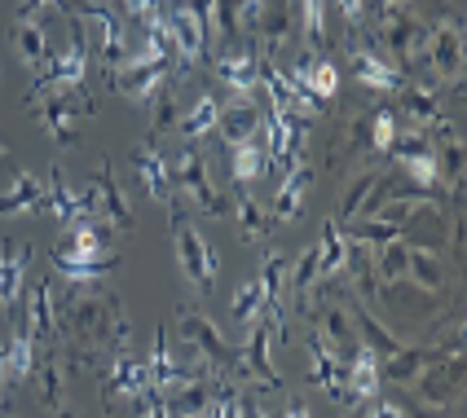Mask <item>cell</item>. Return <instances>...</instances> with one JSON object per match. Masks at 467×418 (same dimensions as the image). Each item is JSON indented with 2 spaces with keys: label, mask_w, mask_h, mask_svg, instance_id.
<instances>
[{
  "label": "cell",
  "mask_w": 467,
  "mask_h": 418,
  "mask_svg": "<svg viewBox=\"0 0 467 418\" xmlns=\"http://www.w3.org/2000/svg\"><path fill=\"white\" fill-rule=\"evenodd\" d=\"M49 269L71 278V282H102V278H110L119 269V256H110V238H106L102 225L76 220V225H67Z\"/></svg>",
  "instance_id": "6da1fadb"
},
{
  "label": "cell",
  "mask_w": 467,
  "mask_h": 418,
  "mask_svg": "<svg viewBox=\"0 0 467 418\" xmlns=\"http://www.w3.org/2000/svg\"><path fill=\"white\" fill-rule=\"evenodd\" d=\"M375 36H379V45L389 49L392 66H397L401 76H410V71H423L428 23L419 18L410 5H401V9H389L384 18H375Z\"/></svg>",
  "instance_id": "7a4b0ae2"
},
{
  "label": "cell",
  "mask_w": 467,
  "mask_h": 418,
  "mask_svg": "<svg viewBox=\"0 0 467 418\" xmlns=\"http://www.w3.org/2000/svg\"><path fill=\"white\" fill-rule=\"evenodd\" d=\"M168 163H172V189H182L199 216H212V220H216V216L230 211V194L212 181L208 155H203L199 146H182V155L168 158Z\"/></svg>",
  "instance_id": "3957f363"
},
{
  "label": "cell",
  "mask_w": 467,
  "mask_h": 418,
  "mask_svg": "<svg viewBox=\"0 0 467 418\" xmlns=\"http://www.w3.org/2000/svg\"><path fill=\"white\" fill-rule=\"evenodd\" d=\"M172 251H177V264H182L185 282L208 295L212 282L221 278V256H216V247L203 238V229H199L194 220H185L182 208H172Z\"/></svg>",
  "instance_id": "277c9868"
},
{
  "label": "cell",
  "mask_w": 467,
  "mask_h": 418,
  "mask_svg": "<svg viewBox=\"0 0 467 418\" xmlns=\"http://www.w3.org/2000/svg\"><path fill=\"white\" fill-rule=\"evenodd\" d=\"M358 321H362V340L370 343V352H375V362H379L384 383H415L419 374L432 366V352H428V348L392 340L389 331H384L379 321H370L366 313H358Z\"/></svg>",
  "instance_id": "5b68a950"
},
{
  "label": "cell",
  "mask_w": 467,
  "mask_h": 418,
  "mask_svg": "<svg viewBox=\"0 0 467 418\" xmlns=\"http://www.w3.org/2000/svg\"><path fill=\"white\" fill-rule=\"evenodd\" d=\"M182 340L190 352H199V366H203V374H208L212 383H225L234 370V348L230 340L221 335V326L212 321L208 313H199V309H182Z\"/></svg>",
  "instance_id": "8992f818"
},
{
  "label": "cell",
  "mask_w": 467,
  "mask_h": 418,
  "mask_svg": "<svg viewBox=\"0 0 467 418\" xmlns=\"http://www.w3.org/2000/svg\"><path fill=\"white\" fill-rule=\"evenodd\" d=\"M79 203H84V220H93L102 229H132V211L124 199V185L115 177V163L98 168V177L79 189Z\"/></svg>",
  "instance_id": "52a82bcc"
},
{
  "label": "cell",
  "mask_w": 467,
  "mask_h": 418,
  "mask_svg": "<svg viewBox=\"0 0 467 418\" xmlns=\"http://www.w3.org/2000/svg\"><path fill=\"white\" fill-rule=\"evenodd\" d=\"M423 71L432 84H459L463 79V23L454 14H445L428 26V49H423Z\"/></svg>",
  "instance_id": "ba28073f"
},
{
  "label": "cell",
  "mask_w": 467,
  "mask_h": 418,
  "mask_svg": "<svg viewBox=\"0 0 467 418\" xmlns=\"http://www.w3.org/2000/svg\"><path fill=\"white\" fill-rule=\"evenodd\" d=\"M119 71H124V76L110 79V88H115V93H124V97L137 102V106H150L159 97V88H168V84H172V62H163V57L150 53L146 45H141L137 53H129Z\"/></svg>",
  "instance_id": "9c48e42d"
},
{
  "label": "cell",
  "mask_w": 467,
  "mask_h": 418,
  "mask_svg": "<svg viewBox=\"0 0 467 418\" xmlns=\"http://www.w3.org/2000/svg\"><path fill=\"white\" fill-rule=\"evenodd\" d=\"M389 155L397 158V168L406 172L410 189H419V194H432V199L450 194V189H445V181H441V168H437L432 137H428V132H410V128H406V137H397V146H392Z\"/></svg>",
  "instance_id": "30bf717a"
},
{
  "label": "cell",
  "mask_w": 467,
  "mask_h": 418,
  "mask_svg": "<svg viewBox=\"0 0 467 418\" xmlns=\"http://www.w3.org/2000/svg\"><path fill=\"white\" fill-rule=\"evenodd\" d=\"M76 18L79 23L98 26V57H102L106 79H115L119 76V66H124V57H129V36H124L119 9H110V5H102V0H79Z\"/></svg>",
  "instance_id": "8fae6325"
},
{
  "label": "cell",
  "mask_w": 467,
  "mask_h": 418,
  "mask_svg": "<svg viewBox=\"0 0 467 418\" xmlns=\"http://www.w3.org/2000/svg\"><path fill=\"white\" fill-rule=\"evenodd\" d=\"M269 343H274V321L260 317L252 321V335L243 343V352H234V379H247V383H260L265 393L283 388V374L274 370V357H269Z\"/></svg>",
  "instance_id": "7c38bea8"
},
{
  "label": "cell",
  "mask_w": 467,
  "mask_h": 418,
  "mask_svg": "<svg viewBox=\"0 0 467 418\" xmlns=\"http://www.w3.org/2000/svg\"><path fill=\"white\" fill-rule=\"evenodd\" d=\"M88 115H93V106L84 102L79 93H45V97H36V119L57 146H76L79 124Z\"/></svg>",
  "instance_id": "4fadbf2b"
},
{
  "label": "cell",
  "mask_w": 467,
  "mask_h": 418,
  "mask_svg": "<svg viewBox=\"0 0 467 418\" xmlns=\"http://www.w3.org/2000/svg\"><path fill=\"white\" fill-rule=\"evenodd\" d=\"M168 23H172V40H177V62L182 66H199L208 57V18L199 0H172L168 5Z\"/></svg>",
  "instance_id": "5bb4252c"
},
{
  "label": "cell",
  "mask_w": 467,
  "mask_h": 418,
  "mask_svg": "<svg viewBox=\"0 0 467 418\" xmlns=\"http://www.w3.org/2000/svg\"><path fill=\"white\" fill-rule=\"evenodd\" d=\"M84 84H88V49H84V36H79V23H76L71 45L53 57L45 76L36 79V88H31V102H36V97H45V93H79Z\"/></svg>",
  "instance_id": "9a60e30c"
},
{
  "label": "cell",
  "mask_w": 467,
  "mask_h": 418,
  "mask_svg": "<svg viewBox=\"0 0 467 418\" xmlns=\"http://www.w3.org/2000/svg\"><path fill=\"white\" fill-rule=\"evenodd\" d=\"M397 106H401V110H392V115L406 119L410 132H432L437 124H445V93L432 79H406Z\"/></svg>",
  "instance_id": "2e32d148"
},
{
  "label": "cell",
  "mask_w": 467,
  "mask_h": 418,
  "mask_svg": "<svg viewBox=\"0 0 467 418\" xmlns=\"http://www.w3.org/2000/svg\"><path fill=\"white\" fill-rule=\"evenodd\" d=\"M132 172L141 177V185H146V199H150V203H163L168 211L177 208V189H172V163H168V155L159 150L155 137H150V141H141V146L132 150Z\"/></svg>",
  "instance_id": "e0dca14e"
},
{
  "label": "cell",
  "mask_w": 467,
  "mask_h": 418,
  "mask_svg": "<svg viewBox=\"0 0 467 418\" xmlns=\"http://www.w3.org/2000/svg\"><path fill=\"white\" fill-rule=\"evenodd\" d=\"M102 393H106V410H115L119 401L132 405L141 393H150V374H146V362L129 357V348L110 352V370L102 379Z\"/></svg>",
  "instance_id": "ac0fdd59"
},
{
  "label": "cell",
  "mask_w": 467,
  "mask_h": 418,
  "mask_svg": "<svg viewBox=\"0 0 467 418\" xmlns=\"http://www.w3.org/2000/svg\"><path fill=\"white\" fill-rule=\"evenodd\" d=\"M309 189H313V163L309 158L286 163V177H283V185H278V194H274V203H269V220H274V225H296V220L305 216Z\"/></svg>",
  "instance_id": "d6986e66"
},
{
  "label": "cell",
  "mask_w": 467,
  "mask_h": 418,
  "mask_svg": "<svg viewBox=\"0 0 467 418\" xmlns=\"http://www.w3.org/2000/svg\"><path fill=\"white\" fill-rule=\"evenodd\" d=\"M26 269H31V247L5 238L0 242V309L14 317L26 295Z\"/></svg>",
  "instance_id": "ffe728a7"
},
{
  "label": "cell",
  "mask_w": 467,
  "mask_h": 418,
  "mask_svg": "<svg viewBox=\"0 0 467 418\" xmlns=\"http://www.w3.org/2000/svg\"><path fill=\"white\" fill-rule=\"evenodd\" d=\"M379 388H384L379 362H375L370 343L358 340L353 352H348V366H344V396H348V405H366V401L379 396Z\"/></svg>",
  "instance_id": "44dd1931"
},
{
  "label": "cell",
  "mask_w": 467,
  "mask_h": 418,
  "mask_svg": "<svg viewBox=\"0 0 467 418\" xmlns=\"http://www.w3.org/2000/svg\"><path fill=\"white\" fill-rule=\"evenodd\" d=\"M212 71L221 79V88H230V97H256L260 76H256V53L252 49H225L212 57Z\"/></svg>",
  "instance_id": "7402d4cb"
},
{
  "label": "cell",
  "mask_w": 467,
  "mask_h": 418,
  "mask_svg": "<svg viewBox=\"0 0 467 418\" xmlns=\"http://www.w3.org/2000/svg\"><path fill=\"white\" fill-rule=\"evenodd\" d=\"M0 216H49V185L18 168L9 177V189L0 194Z\"/></svg>",
  "instance_id": "603a6c76"
},
{
  "label": "cell",
  "mask_w": 467,
  "mask_h": 418,
  "mask_svg": "<svg viewBox=\"0 0 467 418\" xmlns=\"http://www.w3.org/2000/svg\"><path fill=\"white\" fill-rule=\"evenodd\" d=\"M348 66H353L358 84L375 88V93H401V84H406V76L392 66L389 57H379V53L366 49V45H348Z\"/></svg>",
  "instance_id": "cb8c5ba5"
},
{
  "label": "cell",
  "mask_w": 467,
  "mask_h": 418,
  "mask_svg": "<svg viewBox=\"0 0 467 418\" xmlns=\"http://www.w3.org/2000/svg\"><path fill=\"white\" fill-rule=\"evenodd\" d=\"M23 331L26 340L36 343V348H49L53 343V278L49 282H36V287L23 295Z\"/></svg>",
  "instance_id": "d4e9b609"
},
{
  "label": "cell",
  "mask_w": 467,
  "mask_h": 418,
  "mask_svg": "<svg viewBox=\"0 0 467 418\" xmlns=\"http://www.w3.org/2000/svg\"><path fill=\"white\" fill-rule=\"evenodd\" d=\"M14 53L23 57L26 71H36V79L49 71L53 49H49V36H45V23L31 18V14H18L14 18Z\"/></svg>",
  "instance_id": "484cf974"
},
{
  "label": "cell",
  "mask_w": 467,
  "mask_h": 418,
  "mask_svg": "<svg viewBox=\"0 0 467 418\" xmlns=\"http://www.w3.org/2000/svg\"><path fill=\"white\" fill-rule=\"evenodd\" d=\"M216 132L225 137V146L260 137V97H230V102H221Z\"/></svg>",
  "instance_id": "4316f807"
},
{
  "label": "cell",
  "mask_w": 467,
  "mask_h": 418,
  "mask_svg": "<svg viewBox=\"0 0 467 418\" xmlns=\"http://www.w3.org/2000/svg\"><path fill=\"white\" fill-rule=\"evenodd\" d=\"M286 36H291V0H265L260 5V18H256V36H252L260 49H265L260 57H278Z\"/></svg>",
  "instance_id": "83f0119b"
},
{
  "label": "cell",
  "mask_w": 467,
  "mask_h": 418,
  "mask_svg": "<svg viewBox=\"0 0 467 418\" xmlns=\"http://www.w3.org/2000/svg\"><path fill=\"white\" fill-rule=\"evenodd\" d=\"M230 216H234V225H238V234H243V242H260V238H269V229H274L269 208L260 203L247 185H238L230 194Z\"/></svg>",
  "instance_id": "f1b7e54d"
},
{
  "label": "cell",
  "mask_w": 467,
  "mask_h": 418,
  "mask_svg": "<svg viewBox=\"0 0 467 418\" xmlns=\"http://www.w3.org/2000/svg\"><path fill=\"white\" fill-rule=\"evenodd\" d=\"M286 76L296 79L313 102H331V97L339 93V66L336 62H327V57H300Z\"/></svg>",
  "instance_id": "f546056e"
},
{
  "label": "cell",
  "mask_w": 467,
  "mask_h": 418,
  "mask_svg": "<svg viewBox=\"0 0 467 418\" xmlns=\"http://www.w3.org/2000/svg\"><path fill=\"white\" fill-rule=\"evenodd\" d=\"M401 282H415L419 291L428 295H441L445 291V264L437 251L419 247V242H406V278Z\"/></svg>",
  "instance_id": "4dcf8cb0"
},
{
  "label": "cell",
  "mask_w": 467,
  "mask_h": 418,
  "mask_svg": "<svg viewBox=\"0 0 467 418\" xmlns=\"http://www.w3.org/2000/svg\"><path fill=\"white\" fill-rule=\"evenodd\" d=\"M348 264H353L348 234H344V225L327 220V225H322V238H317V273H322V282H327V278H339V273H348Z\"/></svg>",
  "instance_id": "1f68e13d"
},
{
  "label": "cell",
  "mask_w": 467,
  "mask_h": 418,
  "mask_svg": "<svg viewBox=\"0 0 467 418\" xmlns=\"http://www.w3.org/2000/svg\"><path fill=\"white\" fill-rule=\"evenodd\" d=\"M146 374H150V388H155V393H168V388H177V383H185V379L194 374L190 366H182V362L172 357L168 331L155 335V348H150V357H146Z\"/></svg>",
  "instance_id": "d6a6232c"
},
{
  "label": "cell",
  "mask_w": 467,
  "mask_h": 418,
  "mask_svg": "<svg viewBox=\"0 0 467 418\" xmlns=\"http://www.w3.org/2000/svg\"><path fill=\"white\" fill-rule=\"evenodd\" d=\"M216 119H221V97L216 93H199L194 106H185V115L177 119V132H182L185 146H199L203 137L216 132Z\"/></svg>",
  "instance_id": "836d02e7"
},
{
  "label": "cell",
  "mask_w": 467,
  "mask_h": 418,
  "mask_svg": "<svg viewBox=\"0 0 467 418\" xmlns=\"http://www.w3.org/2000/svg\"><path fill=\"white\" fill-rule=\"evenodd\" d=\"M230 172H234V185H252L256 177L269 172V155H265L260 137H252V141H234L230 146Z\"/></svg>",
  "instance_id": "e575fe53"
},
{
  "label": "cell",
  "mask_w": 467,
  "mask_h": 418,
  "mask_svg": "<svg viewBox=\"0 0 467 418\" xmlns=\"http://www.w3.org/2000/svg\"><path fill=\"white\" fill-rule=\"evenodd\" d=\"M31 379L40 383L45 405H57V410H62V401H67V366H62V357H57V352H36Z\"/></svg>",
  "instance_id": "d590c367"
},
{
  "label": "cell",
  "mask_w": 467,
  "mask_h": 418,
  "mask_svg": "<svg viewBox=\"0 0 467 418\" xmlns=\"http://www.w3.org/2000/svg\"><path fill=\"white\" fill-rule=\"evenodd\" d=\"M36 352H40V348L26 340L18 326H14V335L0 343V357H5V379H9V383H23V379H31V370H36Z\"/></svg>",
  "instance_id": "8d00e7d4"
},
{
  "label": "cell",
  "mask_w": 467,
  "mask_h": 418,
  "mask_svg": "<svg viewBox=\"0 0 467 418\" xmlns=\"http://www.w3.org/2000/svg\"><path fill=\"white\" fill-rule=\"evenodd\" d=\"M49 177H53V181H45V185H49V216L57 220V225H76V220H84L79 189H71V185H67L62 168H53Z\"/></svg>",
  "instance_id": "74e56055"
},
{
  "label": "cell",
  "mask_w": 467,
  "mask_h": 418,
  "mask_svg": "<svg viewBox=\"0 0 467 418\" xmlns=\"http://www.w3.org/2000/svg\"><path fill=\"white\" fill-rule=\"evenodd\" d=\"M397 137H401V119L392 115V106H379L370 115V155H389Z\"/></svg>",
  "instance_id": "f35d334b"
},
{
  "label": "cell",
  "mask_w": 467,
  "mask_h": 418,
  "mask_svg": "<svg viewBox=\"0 0 467 418\" xmlns=\"http://www.w3.org/2000/svg\"><path fill=\"white\" fill-rule=\"evenodd\" d=\"M230 317L243 321V326H252V321L265 317V295H260L256 282H243V287H238V295H234V304H230Z\"/></svg>",
  "instance_id": "ab89813d"
},
{
  "label": "cell",
  "mask_w": 467,
  "mask_h": 418,
  "mask_svg": "<svg viewBox=\"0 0 467 418\" xmlns=\"http://www.w3.org/2000/svg\"><path fill=\"white\" fill-rule=\"evenodd\" d=\"M300 23L313 45H327V0H300Z\"/></svg>",
  "instance_id": "60d3db41"
},
{
  "label": "cell",
  "mask_w": 467,
  "mask_h": 418,
  "mask_svg": "<svg viewBox=\"0 0 467 418\" xmlns=\"http://www.w3.org/2000/svg\"><path fill=\"white\" fill-rule=\"evenodd\" d=\"M150 115H155V132L172 128V119H177V88H172V84L159 88V97L150 102Z\"/></svg>",
  "instance_id": "b9f144b4"
},
{
  "label": "cell",
  "mask_w": 467,
  "mask_h": 418,
  "mask_svg": "<svg viewBox=\"0 0 467 418\" xmlns=\"http://www.w3.org/2000/svg\"><path fill=\"white\" fill-rule=\"evenodd\" d=\"M132 414L137 418H172V410H168V401L150 388V393H141L137 401H132Z\"/></svg>",
  "instance_id": "7bdbcfd3"
},
{
  "label": "cell",
  "mask_w": 467,
  "mask_h": 418,
  "mask_svg": "<svg viewBox=\"0 0 467 418\" xmlns=\"http://www.w3.org/2000/svg\"><path fill=\"white\" fill-rule=\"evenodd\" d=\"M336 9H339V18L348 23V31H353V36L366 26V0H336Z\"/></svg>",
  "instance_id": "ee69618b"
},
{
  "label": "cell",
  "mask_w": 467,
  "mask_h": 418,
  "mask_svg": "<svg viewBox=\"0 0 467 418\" xmlns=\"http://www.w3.org/2000/svg\"><path fill=\"white\" fill-rule=\"evenodd\" d=\"M362 418H410V414H406L401 405H392V401H379V396H375V401H366L362 405Z\"/></svg>",
  "instance_id": "f6af8a7d"
},
{
  "label": "cell",
  "mask_w": 467,
  "mask_h": 418,
  "mask_svg": "<svg viewBox=\"0 0 467 418\" xmlns=\"http://www.w3.org/2000/svg\"><path fill=\"white\" fill-rule=\"evenodd\" d=\"M49 9H67V0H26L18 14H31V18H45Z\"/></svg>",
  "instance_id": "bcb514c9"
},
{
  "label": "cell",
  "mask_w": 467,
  "mask_h": 418,
  "mask_svg": "<svg viewBox=\"0 0 467 418\" xmlns=\"http://www.w3.org/2000/svg\"><path fill=\"white\" fill-rule=\"evenodd\" d=\"M283 418H313V410H309V401H286V410H283Z\"/></svg>",
  "instance_id": "7dc6e473"
},
{
  "label": "cell",
  "mask_w": 467,
  "mask_h": 418,
  "mask_svg": "<svg viewBox=\"0 0 467 418\" xmlns=\"http://www.w3.org/2000/svg\"><path fill=\"white\" fill-rule=\"evenodd\" d=\"M344 418H362V405H348V410H344Z\"/></svg>",
  "instance_id": "c3c4849f"
},
{
  "label": "cell",
  "mask_w": 467,
  "mask_h": 418,
  "mask_svg": "<svg viewBox=\"0 0 467 418\" xmlns=\"http://www.w3.org/2000/svg\"><path fill=\"white\" fill-rule=\"evenodd\" d=\"M5 383H9V379H5V357H0V396H5Z\"/></svg>",
  "instance_id": "681fc988"
},
{
  "label": "cell",
  "mask_w": 467,
  "mask_h": 418,
  "mask_svg": "<svg viewBox=\"0 0 467 418\" xmlns=\"http://www.w3.org/2000/svg\"><path fill=\"white\" fill-rule=\"evenodd\" d=\"M62 418H71V414H62Z\"/></svg>",
  "instance_id": "f907efd6"
}]
</instances>
